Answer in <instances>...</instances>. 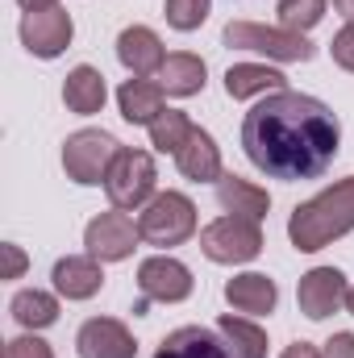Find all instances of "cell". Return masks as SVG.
<instances>
[{"label":"cell","mask_w":354,"mask_h":358,"mask_svg":"<svg viewBox=\"0 0 354 358\" xmlns=\"http://www.w3.org/2000/svg\"><path fill=\"white\" fill-rule=\"evenodd\" d=\"M338 146L342 125L334 108L304 92H271L242 117V150L271 179H321Z\"/></svg>","instance_id":"obj_1"},{"label":"cell","mask_w":354,"mask_h":358,"mask_svg":"<svg viewBox=\"0 0 354 358\" xmlns=\"http://www.w3.org/2000/svg\"><path fill=\"white\" fill-rule=\"evenodd\" d=\"M354 229V176L338 179L321 196L304 200L288 217V238L300 255H317Z\"/></svg>","instance_id":"obj_2"},{"label":"cell","mask_w":354,"mask_h":358,"mask_svg":"<svg viewBox=\"0 0 354 358\" xmlns=\"http://www.w3.org/2000/svg\"><path fill=\"white\" fill-rule=\"evenodd\" d=\"M221 42L229 50H255V55H267L275 63H309L317 55L304 34H292L283 25H259V21H229Z\"/></svg>","instance_id":"obj_3"},{"label":"cell","mask_w":354,"mask_h":358,"mask_svg":"<svg viewBox=\"0 0 354 358\" xmlns=\"http://www.w3.org/2000/svg\"><path fill=\"white\" fill-rule=\"evenodd\" d=\"M159 171H155V159L146 150H134V146H121V155L113 159L108 179H104V192H108V204L121 208V213H134V208H146L159 192Z\"/></svg>","instance_id":"obj_4"},{"label":"cell","mask_w":354,"mask_h":358,"mask_svg":"<svg viewBox=\"0 0 354 358\" xmlns=\"http://www.w3.org/2000/svg\"><path fill=\"white\" fill-rule=\"evenodd\" d=\"M138 234L146 246H183L196 234V204L183 192H159L138 213Z\"/></svg>","instance_id":"obj_5"},{"label":"cell","mask_w":354,"mask_h":358,"mask_svg":"<svg viewBox=\"0 0 354 358\" xmlns=\"http://www.w3.org/2000/svg\"><path fill=\"white\" fill-rule=\"evenodd\" d=\"M200 250L208 263H221V267H234V263H250L259 259L263 250V229L259 221H246V217H217L200 229Z\"/></svg>","instance_id":"obj_6"},{"label":"cell","mask_w":354,"mask_h":358,"mask_svg":"<svg viewBox=\"0 0 354 358\" xmlns=\"http://www.w3.org/2000/svg\"><path fill=\"white\" fill-rule=\"evenodd\" d=\"M117 155H121V142L108 129H76L63 142V171L84 187H96L108 179V167Z\"/></svg>","instance_id":"obj_7"},{"label":"cell","mask_w":354,"mask_h":358,"mask_svg":"<svg viewBox=\"0 0 354 358\" xmlns=\"http://www.w3.org/2000/svg\"><path fill=\"white\" fill-rule=\"evenodd\" d=\"M76 38V21L63 4H50V8H34L21 17V46L34 55V59H59Z\"/></svg>","instance_id":"obj_8"},{"label":"cell","mask_w":354,"mask_h":358,"mask_svg":"<svg viewBox=\"0 0 354 358\" xmlns=\"http://www.w3.org/2000/svg\"><path fill=\"white\" fill-rule=\"evenodd\" d=\"M138 287H142V304H138L134 313H142L146 300L179 304V300L192 296L196 283H192V271L183 267L179 259H171V255H155V259H142V267H138Z\"/></svg>","instance_id":"obj_9"},{"label":"cell","mask_w":354,"mask_h":358,"mask_svg":"<svg viewBox=\"0 0 354 358\" xmlns=\"http://www.w3.org/2000/svg\"><path fill=\"white\" fill-rule=\"evenodd\" d=\"M138 242H142V234H138V225H134L121 208L92 217L88 229H84V246H88L92 259H100V263H121V259H129Z\"/></svg>","instance_id":"obj_10"},{"label":"cell","mask_w":354,"mask_h":358,"mask_svg":"<svg viewBox=\"0 0 354 358\" xmlns=\"http://www.w3.org/2000/svg\"><path fill=\"white\" fill-rule=\"evenodd\" d=\"M346 296H351V283L338 267H313L309 275H300V287H296V304L309 321L334 317L338 308H346Z\"/></svg>","instance_id":"obj_11"},{"label":"cell","mask_w":354,"mask_h":358,"mask_svg":"<svg viewBox=\"0 0 354 358\" xmlns=\"http://www.w3.org/2000/svg\"><path fill=\"white\" fill-rule=\"evenodd\" d=\"M80 358H138V342L117 317H92L76 334Z\"/></svg>","instance_id":"obj_12"},{"label":"cell","mask_w":354,"mask_h":358,"mask_svg":"<svg viewBox=\"0 0 354 358\" xmlns=\"http://www.w3.org/2000/svg\"><path fill=\"white\" fill-rule=\"evenodd\" d=\"M117 59H121V67H125L129 76H138V80L159 76V67L167 63L163 42H159V34H155L150 25H129V29H121V38H117Z\"/></svg>","instance_id":"obj_13"},{"label":"cell","mask_w":354,"mask_h":358,"mask_svg":"<svg viewBox=\"0 0 354 358\" xmlns=\"http://www.w3.org/2000/svg\"><path fill=\"white\" fill-rule=\"evenodd\" d=\"M155 358H238L229 350V342L221 338V329L208 325H179L176 334L163 338V346Z\"/></svg>","instance_id":"obj_14"},{"label":"cell","mask_w":354,"mask_h":358,"mask_svg":"<svg viewBox=\"0 0 354 358\" xmlns=\"http://www.w3.org/2000/svg\"><path fill=\"white\" fill-rule=\"evenodd\" d=\"M176 167L183 179H192V183H217V179L225 176L221 171V146L213 142V134L208 129H192L187 134V142L179 146L176 155Z\"/></svg>","instance_id":"obj_15"},{"label":"cell","mask_w":354,"mask_h":358,"mask_svg":"<svg viewBox=\"0 0 354 358\" xmlns=\"http://www.w3.org/2000/svg\"><path fill=\"white\" fill-rule=\"evenodd\" d=\"M50 279H55V292L63 300H92L104 287L100 259H92V255H67V259H59L55 271H50Z\"/></svg>","instance_id":"obj_16"},{"label":"cell","mask_w":354,"mask_h":358,"mask_svg":"<svg viewBox=\"0 0 354 358\" xmlns=\"http://www.w3.org/2000/svg\"><path fill=\"white\" fill-rule=\"evenodd\" d=\"M225 300L234 313H250V317H271L275 304H279V287L275 279H267L259 271H246V275H234L225 283Z\"/></svg>","instance_id":"obj_17"},{"label":"cell","mask_w":354,"mask_h":358,"mask_svg":"<svg viewBox=\"0 0 354 358\" xmlns=\"http://www.w3.org/2000/svg\"><path fill=\"white\" fill-rule=\"evenodd\" d=\"M217 204L229 217L263 221L267 208H271V196H267V187H259V183H250V179H242V176H221L217 179Z\"/></svg>","instance_id":"obj_18"},{"label":"cell","mask_w":354,"mask_h":358,"mask_svg":"<svg viewBox=\"0 0 354 358\" xmlns=\"http://www.w3.org/2000/svg\"><path fill=\"white\" fill-rule=\"evenodd\" d=\"M204 80H208L204 59L192 55V50H176V55H167V63L159 67V80H155V84L167 92V96H196V92H204Z\"/></svg>","instance_id":"obj_19"},{"label":"cell","mask_w":354,"mask_h":358,"mask_svg":"<svg viewBox=\"0 0 354 358\" xmlns=\"http://www.w3.org/2000/svg\"><path fill=\"white\" fill-rule=\"evenodd\" d=\"M288 88V76L267 67V63H234L225 71V92L229 100H250V96H271Z\"/></svg>","instance_id":"obj_20"},{"label":"cell","mask_w":354,"mask_h":358,"mask_svg":"<svg viewBox=\"0 0 354 358\" xmlns=\"http://www.w3.org/2000/svg\"><path fill=\"white\" fill-rule=\"evenodd\" d=\"M163 96L167 92L159 88V84H150V80H125L121 88H117V108H121V117L129 121V125H155V117L163 113Z\"/></svg>","instance_id":"obj_21"},{"label":"cell","mask_w":354,"mask_h":358,"mask_svg":"<svg viewBox=\"0 0 354 358\" xmlns=\"http://www.w3.org/2000/svg\"><path fill=\"white\" fill-rule=\"evenodd\" d=\"M104 100H108L104 76H100L96 67H88V63H80V67L67 76V84H63V104H67L71 113H80V117H92V113L104 108Z\"/></svg>","instance_id":"obj_22"},{"label":"cell","mask_w":354,"mask_h":358,"mask_svg":"<svg viewBox=\"0 0 354 358\" xmlns=\"http://www.w3.org/2000/svg\"><path fill=\"white\" fill-rule=\"evenodd\" d=\"M8 313H13V321H17L21 329L38 334V329H50V325L59 321V300H55L50 292H42V287H25V292L13 296Z\"/></svg>","instance_id":"obj_23"},{"label":"cell","mask_w":354,"mask_h":358,"mask_svg":"<svg viewBox=\"0 0 354 358\" xmlns=\"http://www.w3.org/2000/svg\"><path fill=\"white\" fill-rule=\"evenodd\" d=\"M217 329H221V338L229 342V350H234L238 358H267V334L255 325V321L225 313V317L217 321Z\"/></svg>","instance_id":"obj_24"},{"label":"cell","mask_w":354,"mask_h":358,"mask_svg":"<svg viewBox=\"0 0 354 358\" xmlns=\"http://www.w3.org/2000/svg\"><path fill=\"white\" fill-rule=\"evenodd\" d=\"M192 129H196V125H192L187 113H179V108H163V113L155 117V125H150V146H155L159 155H179V146L187 142Z\"/></svg>","instance_id":"obj_25"},{"label":"cell","mask_w":354,"mask_h":358,"mask_svg":"<svg viewBox=\"0 0 354 358\" xmlns=\"http://www.w3.org/2000/svg\"><path fill=\"white\" fill-rule=\"evenodd\" d=\"M325 4L330 0H279V25L292 29V34H309L321 17H325Z\"/></svg>","instance_id":"obj_26"},{"label":"cell","mask_w":354,"mask_h":358,"mask_svg":"<svg viewBox=\"0 0 354 358\" xmlns=\"http://www.w3.org/2000/svg\"><path fill=\"white\" fill-rule=\"evenodd\" d=\"M208 13H213V0H167V4H163L167 25H171V29H179V34L200 29V25L208 21Z\"/></svg>","instance_id":"obj_27"},{"label":"cell","mask_w":354,"mask_h":358,"mask_svg":"<svg viewBox=\"0 0 354 358\" xmlns=\"http://www.w3.org/2000/svg\"><path fill=\"white\" fill-rule=\"evenodd\" d=\"M4 358H55V350L38 338V334H25V338H13L4 346Z\"/></svg>","instance_id":"obj_28"},{"label":"cell","mask_w":354,"mask_h":358,"mask_svg":"<svg viewBox=\"0 0 354 358\" xmlns=\"http://www.w3.org/2000/svg\"><path fill=\"white\" fill-rule=\"evenodd\" d=\"M330 55H334V63H338L342 71H354V21H346V25L334 34Z\"/></svg>","instance_id":"obj_29"},{"label":"cell","mask_w":354,"mask_h":358,"mask_svg":"<svg viewBox=\"0 0 354 358\" xmlns=\"http://www.w3.org/2000/svg\"><path fill=\"white\" fill-rule=\"evenodd\" d=\"M21 271H25V255H21V246L4 242V279H21Z\"/></svg>","instance_id":"obj_30"},{"label":"cell","mask_w":354,"mask_h":358,"mask_svg":"<svg viewBox=\"0 0 354 358\" xmlns=\"http://www.w3.org/2000/svg\"><path fill=\"white\" fill-rule=\"evenodd\" d=\"M325 358H354V334H334L325 342Z\"/></svg>","instance_id":"obj_31"},{"label":"cell","mask_w":354,"mask_h":358,"mask_svg":"<svg viewBox=\"0 0 354 358\" xmlns=\"http://www.w3.org/2000/svg\"><path fill=\"white\" fill-rule=\"evenodd\" d=\"M279 358H325V355H321L313 342H292V346H288V350H283Z\"/></svg>","instance_id":"obj_32"},{"label":"cell","mask_w":354,"mask_h":358,"mask_svg":"<svg viewBox=\"0 0 354 358\" xmlns=\"http://www.w3.org/2000/svg\"><path fill=\"white\" fill-rule=\"evenodd\" d=\"M25 13H34V8H50V4H59V0H17Z\"/></svg>","instance_id":"obj_33"},{"label":"cell","mask_w":354,"mask_h":358,"mask_svg":"<svg viewBox=\"0 0 354 358\" xmlns=\"http://www.w3.org/2000/svg\"><path fill=\"white\" fill-rule=\"evenodd\" d=\"M334 8H338L346 21H354V0H334Z\"/></svg>","instance_id":"obj_34"},{"label":"cell","mask_w":354,"mask_h":358,"mask_svg":"<svg viewBox=\"0 0 354 358\" xmlns=\"http://www.w3.org/2000/svg\"><path fill=\"white\" fill-rule=\"evenodd\" d=\"M346 308H351V317H354V287H351V296H346Z\"/></svg>","instance_id":"obj_35"}]
</instances>
